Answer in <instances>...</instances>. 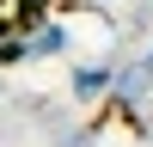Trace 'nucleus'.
I'll return each mask as SVG.
<instances>
[{
    "label": "nucleus",
    "instance_id": "obj_4",
    "mask_svg": "<svg viewBox=\"0 0 153 147\" xmlns=\"http://www.w3.org/2000/svg\"><path fill=\"white\" fill-rule=\"evenodd\" d=\"M19 61H31V55H25V31H0V74L19 68Z\"/></svg>",
    "mask_w": 153,
    "mask_h": 147
},
{
    "label": "nucleus",
    "instance_id": "obj_2",
    "mask_svg": "<svg viewBox=\"0 0 153 147\" xmlns=\"http://www.w3.org/2000/svg\"><path fill=\"white\" fill-rule=\"evenodd\" d=\"M68 49H74V31L55 19V12L25 24V55H68Z\"/></svg>",
    "mask_w": 153,
    "mask_h": 147
},
{
    "label": "nucleus",
    "instance_id": "obj_3",
    "mask_svg": "<svg viewBox=\"0 0 153 147\" xmlns=\"http://www.w3.org/2000/svg\"><path fill=\"white\" fill-rule=\"evenodd\" d=\"M110 92V61H92V68H74V98L92 104V98Z\"/></svg>",
    "mask_w": 153,
    "mask_h": 147
},
{
    "label": "nucleus",
    "instance_id": "obj_1",
    "mask_svg": "<svg viewBox=\"0 0 153 147\" xmlns=\"http://www.w3.org/2000/svg\"><path fill=\"white\" fill-rule=\"evenodd\" d=\"M110 98H117L123 110L147 104V98H153V68H147V61H129V68H110Z\"/></svg>",
    "mask_w": 153,
    "mask_h": 147
},
{
    "label": "nucleus",
    "instance_id": "obj_5",
    "mask_svg": "<svg viewBox=\"0 0 153 147\" xmlns=\"http://www.w3.org/2000/svg\"><path fill=\"white\" fill-rule=\"evenodd\" d=\"M55 6H61V0H19V12H25V24H31V19H49Z\"/></svg>",
    "mask_w": 153,
    "mask_h": 147
}]
</instances>
